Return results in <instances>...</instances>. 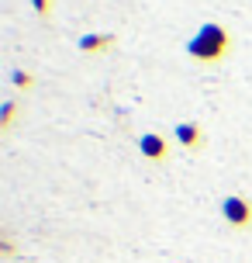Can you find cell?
I'll list each match as a JSON object with an SVG mask.
<instances>
[{
  "mask_svg": "<svg viewBox=\"0 0 252 263\" xmlns=\"http://www.w3.org/2000/svg\"><path fill=\"white\" fill-rule=\"evenodd\" d=\"M228 49H232V35H228L225 25H218V21H207V25H200V31L194 35V39L186 42V52H190V59L194 63H221L228 55Z\"/></svg>",
  "mask_w": 252,
  "mask_h": 263,
  "instance_id": "1",
  "label": "cell"
},
{
  "mask_svg": "<svg viewBox=\"0 0 252 263\" xmlns=\"http://www.w3.org/2000/svg\"><path fill=\"white\" fill-rule=\"evenodd\" d=\"M221 218L232 229H252V201L242 194H228L221 201Z\"/></svg>",
  "mask_w": 252,
  "mask_h": 263,
  "instance_id": "2",
  "label": "cell"
},
{
  "mask_svg": "<svg viewBox=\"0 0 252 263\" xmlns=\"http://www.w3.org/2000/svg\"><path fill=\"white\" fill-rule=\"evenodd\" d=\"M138 153L145 159H152V163H162V159L170 156V142H166L162 135H156V132H145V135L138 139Z\"/></svg>",
  "mask_w": 252,
  "mask_h": 263,
  "instance_id": "3",
  "label": "cell"
},
{
  "mask_svg": "<svg viewBox=\"0 0 252 263\" xmlns=\"http://www.w3.org/2000/svg\"><path fill=\"white\" fill-rule=\"evenodd\" d=\"M173 139L180 145H186V149H197V145H204V132H200L197 121H180L176 132H173Z\"/></svg>",
  "mask_w": 252,
  "mask_h": 263,
  "instance_id": "4",
  "label": "cell"
},
{
  "mask_svg": "<svg viewBox=\"0 0 252 263\" xmlns=\"http://www.w3.org/2000/svg\"><path fill=\"white\" fill-rule=\"evenodd\" d=\"M114 45V35L107 31V35H83L80 39V49L83 52H104V49H111Z\"/></svg>",
  "mask_w": 252,
  "mask_h": 263,
  "instance_id": "5",
  "label": "cell"
},
{
  "mask_svg": "<svg viewBox=\"0 0 252 263\" xmlns=\"http://www.w3.org/2000/svg\"><path fill=\"white\" fill-rule=\"evenodd\" d=\"M11 83L17 87V90H31V87H35V77H31V73H25V69H14V73H11Z\"/></svg>",
  "mask_w": 252,
  "mask_h": 263,
  "instance_id": "6",
  "label": "cell"
},
{
  "mask_svg": "<svg viewBox=\"0 0 252 263\" xmlns=\"http://www.w3.org/2000/svg\"><path fill=\"white\" fill-rule=\"evenodd\" d=\"M14 115H17V104H14V101H4V111H0V128H11Z\"/></svg>",
  "mask_w": 252,
  "mask_h": 263,
  "instance_id": "7",
  "label": "cell"
},
{
  "mask_svg": "<svg viewBox=\"0 0 252 263\" xmlns=\"http://www.w3.org/2000/svg\"><path fill=\"white\" fill-rule=\"evenodd\" d=\"M31 4H35L38 17H49V14H52V0H31Z\"/></svg>",
  "mask_w": 252,
  "mask_h": 263,
  "instance_id": "8",
  "label": "cell"
}]
</instances>
